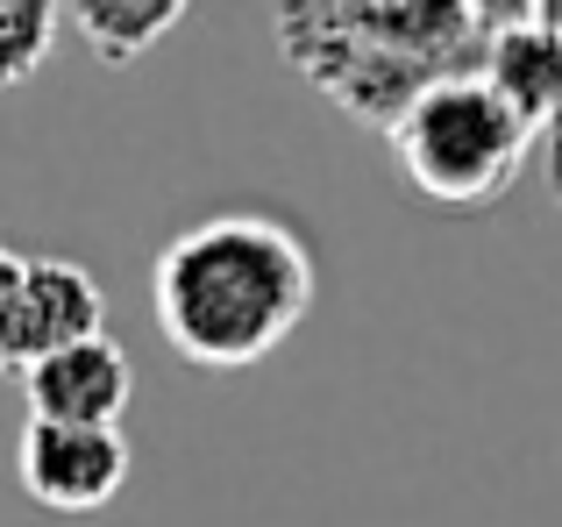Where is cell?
I'll use <instances>...</instances> for the list:
<instances>
[{"mask_svg":"<svg viewBox=\"0 0 562 527\" xmlns=\"http://www.w3.org/2000/svg\"><path fill=\"white\" fill-rule=\"evenodd\" d=\"M321 300L314 250L278 214L235 208L179 228L150 264L157 335L192 371H249L292 343Z\"/></svg>","mask_w":562,"mask_h":527,"instance_id":"obj_1","label":"cell"},{"mask_svg":"<svg viewBox=\"0 0 562 527\" xmlns=\"http://www.w3.org/2000/svg\"><path fill=\"white\" fill-rule=\"evenodd\" d=\"M271 29L314 93L384 136L441 79L484 71L498 0H292Z\"/></svg>","mask_w":562,"mask_h":527,"instance_id":"obj_2","label":"cell"},{"mask_svg":"<svg viewBox=\"0 0 562 527\" xmlns=\"http://www.w3.org/2000/svg\"><path fill=\"white\" fill-rule=\"evenodd\" d=\"M398 179L413 200L449 214H477L520 186L527 157L541 150V128H527L506 100L484 86V71L441 79L435 93H420L392 128H384Z\"/></svg>","mask_w":562,"mask_h":527,"instance_id":"obj_3","label":"cell"},{"mask_svg":"<svg viewBox=\"0 0 562 527\" xmlns=\"http://www.w3.org/2000/svg\"><path fill=\"white\" fill-rule=\"evenodd\" d=\"M22 492L50 514H100L128 485V435L122 428H71V421H29L14 442Z\"/></svg>","mask_w":562,"mask_h":527,"instance_id":"obj_4","label":"cell"},{"mask_svg":"<svg viewBox=\"0 0 562 527\" xmlns=\"http://www.w3.org/2000/svg\"><path fill=\"white\" fill-rule=\"evenodd\" d=\"M484 86L520 114L527 128L549 136L562 114V14L555 0H498V29L484 51Z\"/></svg>","mask_w":562,"mask_h":527,"instance_id":"obj_5","label":"cell"},{"mask_svg":"<svg viewBox=\"0 0 562 527\" xmlns=\"http://www.w3.org/2000/svg\"><path fill=\"white\" fill-rule=\"evenodd\" d=\"M22 400L29 421H71V428H122L128 400H136V363L114 335L79 349H57V357L29 363L22 371Z\"/></svg>","mask_w":562,"mask_h":527,"instance_id":"obj_6","label":"cell"},{"mask_svg":"<svg viewBox=\"0 0 562 527\" xmlns=\"http://www.w3.org/2000/svg\"><path fill=\"white\" fill-rule=\"evenodd\" d=\"M108 335V300H100V278L71 257H36L29 264V363L57 357V349H79Z\"/></svg>","mask_w":562,"mask_h":527,"instance_id":"obj_7","label":"cell"},{"mask_svg":"<svg viewBox=\"0 0 562 527\" xmlns=\"http://www.w3.org/2000/svg\"><path fill=\"white\" fill-rule=\"evenodd\" d=\"M65 14H71L79 43L100 57V65L128 71V65H143V57H150L192 8H186V0H71Z\"/></svg>","mask_w":562,"mask_h":527,"instance_id":"obj_8","label":"cell"},{"mask_svg":"<svg viewBox=\"0 0 562 527\" xmlns=\"http://www.w3.org/2000/svg\"><path fill=\"white\" fill-rule=\"evenodd\" d=\"M57 29H65V8H57V0H0V93H8V86H29L50 65Z\"/></svg>","mask_w":562,"mask_h":527,"instance_id":"obj_9","label":"cell"},{"mask_svg":"<svg viewBox=\"0 0 562 527\" xmlns=\"http://www.w3.org/2000/svg\"><path fill=\"white\" fill-rule=\"evenodd\" d=\"M29 250L0 243V371H29Z\"/></svg>","mask_w":562,"mask_h":527,"instance_id":"obj_10","label":"cell"},{"mask_svg":"<svg viewBox=\"0 0 562 527\" xmlns=\"http://www.w3.org/2000/svg\"><path fill=\"white\" fill-rule=\"evenodd\" d=\"M555 14H562V0H555ZM541 179H549V200H555V214H562V114H555L549 136H541Z\"/></svg>","mask_w":562,"mask_h":527,"instance_id":"obj_11","label":"cell"}]
</instances>
